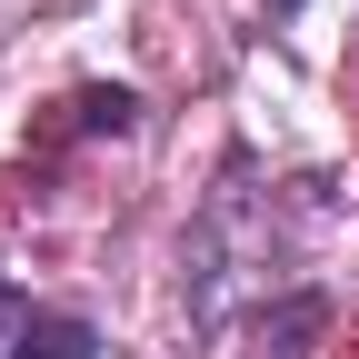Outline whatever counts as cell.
Masks as SVG:
<instances>
[{
	"label": "cell",
	"instance_id": "1",
	"mask_svg": "<svg viewBox=\"0 0 359 359\" xmlns=\"http://www.w3.org/2000/svg\"><path fill=\"white\" fill-rule=\"evenodd\" d=\"M269 259H280V200L259 190V180L230 160L219 170V190L200 200L190 240H180V290H190V330H230V309L269 280Z\"/></svg>",
	"mask_w": 359,
	"mask_h": 359
},
{
	"label": "cell",
	"instance_id": "2",
	"mask_svg": "<svg viewBox=\"0 0 359 359\" xmlns=\"http://www.w3.org/2000/svg\"><path fill=\"white\" fill-rule=\"evenodd\" d=\"M320 330H330V299H320V290H280V299H259V320H250L259 359H309Z\"/></svg>",
	"mask_w": 359,
	"mask_h": 359
},
{
	"label": "cell",
	"instance_id": "3",
	"mask_svg": "<svg viewBox=\"0 0 359 359\" xmlns=\"http://www.w3.org/2000/svg\"><path fill=\"white\" fill-rule=\"evenodd\" d=\"M11 359H100V330H90L80 309H30L20 339H11Z\"/></svg>",
	"mask_w": 359,
	"mask_h": 359
},
{
	"label": "cell",
	"instance_id": "4",
	"mask_svg": "<svg viewBox=\"0 0 359 359\" xmlns=\"http://www.w3.org/2000/svg\"><path fill=\"white\" fill-rule=\"evenodd\" d=\"M70 120H80V130H110V140H130V130H140V90H120V80H90L80 100H70Z\"/></svg>",
	"mask_w": 359,
	"mask_h": 359
},
{
	"label": "cell",
	"instance_id": "5",
	"mask_svg": "<svg viewBox=\"0 0 359 359\" xmlns=\"http://www.w3.org/2000/svg\"><path fill=\"white\" fill-rule=\"evenodd\" d=\"M20 320H30V299H20L11 280H0V359H11V339H20Z\"/></svg>",
	"mask_w": 359,
	"mask_h": 359
},
{
	"label": "cell",
	"instance_id": "6",
	"mask_svg": "<svg viewBox=\"0 0 359 359\" xmlns=\"http://www.w3.org/2000/svg\"><path fill=\"white\" fill-rule=\"evenodd\" d=\"M269 11H299V0H269Z\"/></svg>",
	"mask_w": 359,
	"mask_h": 359
}]
</instances>
